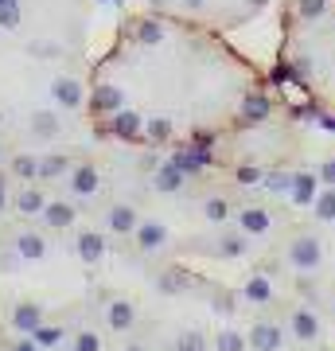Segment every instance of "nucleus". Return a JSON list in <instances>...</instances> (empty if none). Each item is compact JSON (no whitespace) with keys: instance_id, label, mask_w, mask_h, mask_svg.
Wrapping results in <instances>:
<instances>
[{"instance_id":"obj_1","label":"nucleus","mask_w":335,"mask_h":351,"mask_svg":"<svg viewBox=\"0 0 335 351\" xmlns=\"http://www.w3.org/2000/svg\"><path fill=\"white\" fill-rule=\"evenodd\" d=\"M273 110V78L226 32L129 8L90 59L82 113L125 149H207Z\"/></svg>"},{"instance_id":"obj_2","label":"nucleus","mask_w":335,"mask_h":351,"mask_svg":"<svg viewBox=\"0 0 335 351\" xmlns=\"http://www.w3.org/2000/svg\"><path fill=\"white\" fill-rule=\"evenodd\" d=\"M273 78L335 125V0H285Z\"/></svg>"},{"instance_id":"obj_3","label":"nucleus","mask_w":335,"mask_h":351,"mask_svg":"<svg viewBox=\"0 0 335 351\" xmlns=\"http://www.w3.org/2000/svg\"><path fill=\"white\" fill-rule=\"evenodd\" d=\"M273 0H129V8H145V12H164L175 20H191V24H207L219 32H238V27L253 24Z\"/></svg>"},{"instance_id":"obj_4","label":"nucleus","mask_w":335,"mask_h":351,"mask_svg":"<svg viewBox=\"0 0 335 351\" xmlns=\"http://www.w3.org/2000/svg\"><path fill=\"white\" fill-rule=\"evenodd\" d=\"M316 262H320V246L312 239H300L297 246H293V265H297V269H312Z\"/></svg>"},{"instance_id":"obj_5","label":"nucleus","mask_w":335,"mask_h":351,"mask_svg":"<svg viewBox=\"0 0 335 351\" xmlns=\"http://www.w3.org/2000/svg\"><path fill=\"white\" fill-rule=\"evenodd\" d=\"M249 343L258 351H277L281 348V332H277L273 324H258L253 328V336H249Z\"/></svg>"},{"instance_id":"obj_6","label":"nucleus","mask_w":335,"mask_h":351,"mask_svg":"<svg viewBox=\"0 0 335 351\" xmlns=\"http://www.w3.org/2000/svg\"><path fill=\"white\" fill-rule=\"evenodd\" d=\"M293 332H297L300 339H316L320 324H316V316H312V313H297V316H293Z\"/></svg>"},{"instance_id":"obj_7","label":"nucleus","mask_w":335,"mask_h":351,"mask_svg":"<svg viewBox=\"0 0 335 351\" xmlns=\"http://www.w3.org/2000/svg\"><path fill=\"white\" fill-rule=\"evenodd\" d=\"M249 297L253 301H269V285L265 281H249Z\"/></svg>"},{"instance_id":"obj_8","label":"nucleus","mask_w":335,"mask_h":351,"mask_svg":"<svg viewBox=\"0 0 335 351\" xmlns=\"http://www.w3.org/2000/svg\"><path fill=\"white\" fill-rule=\"evenodd\" d=\"M219 351H242V339H238L234 332H226V336L219 339Z\"/></svg>"}]
</instances>
